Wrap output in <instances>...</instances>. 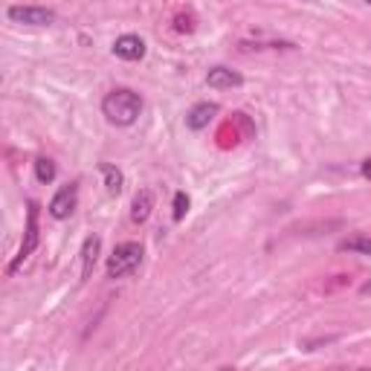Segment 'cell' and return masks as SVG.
Wrapping results in <instances>:
<instances>
[{
  "instance_id": "1",
  "label": "cell",
  "mask_w": 371,
  "mask_h": 371,
  "mask_svg": "<svg viewBox=\"0 0 371 371\" xmlns=\"http://www.w3.org/2000/svg\"><path fill=\"white\" fill-rule=\"evenodd\" d=\"M102 113L105 119L116 128H128L140 119L143 113V96L133 93L128 87H119V90H110L105 99H102Z\"/></svg>"
},
{
  "instance_id": "2",
  "label": "cell",
  "mask_w": 371,
  "mask_h": 371,
  "mask_svg": "<svg viewBox=\"0 0 371 371\" xmlns=\"http://www.w3.org/2000/svg\"><path fill=\"white\" fill-rule=\"evenodd\" d=\"M140 264H143V247L133 244V241H125V244H119L110 252L108 276L110 279H125V276H131V272L140 270Z\"/></svg>"
},
{
  "instance_id": "3",
  "label": "cell",
  "mask_w": 371,
  "mask_h": 371,
  "mask_svg": "<svg viewBox=\"0 0 371 371\" xmlns=\"http://www.w3.org/2000/svg\"><path fill=\"white\" fill-rule=\"evenodd\" d=\"M38 214H41V206H38V201H29L27 203V235H24L21 249H17V259L9 264V272H15L38 249V241H41V232H38Z\"/></svg>"
},
{
  "instance_id": "4",
  "label": "cell",
  "mask_w": 371,
  "mask_h": 371,
  "mask_svg": "<svg viewBox=\"0 0 371 371\" xmlns=\"http://www.w3.org/2000/svg\"><path fill=\"white\" fill-rule=\"evenodd\" d=\"M6 15L12 24H24V27H50L55 21V12L47 6H9Z\"/></svg>"
},
{
  "instance_id": "5",
  "label": "cell",
  "mask_w": 371,
  "mask_h": 371,
  "mask_svg": "<svg viewBox=\"0 0 371 371\" xmlns=\"http://www.w3.org/2000/svg\"><path fill=\"white\" fill-rule=\"evenodd\" d=\"M75 206H79V186L70 183V186H61L55 191V198L50 201V214L55 221H67L70 214L75 212Z\"/></svg>"
},
{
  "instance_id": "6",
  "label": "cell",
  "mask_w": 371,
  "mask_h": 371,
  "mask_svg": "<svg viewBox=\"0 0 371 371\" xmlns=\"http://www.w3.org/2000/svg\"><path fill=\"white\" fill-rule=\"evenodd\" d=\"M113 55L122 58V61H140L145 55V41L140 35H119L113 41Z\"/></svg>"
},
{
  "instance_id": "7",
  "label": "cell",
  "mask_w": 371,
  "mask_h": 371,
  "mask_svg": "<svg viewBox=\"0 0 371 371\" xmlns=\"http://www.w3.org/2000/svg\"><path fill=\"white\" fill-rule=\"evenodd\" d=\"M206 85L214 90H232V87H241L244 85V75L229 70V67H212L206 73Z\"/></svg>"
},
{
  "instance_id": "8",
  "label": "cell",
  "mask_w": 371,
  "mask_h": 371,
  "mask_svg": "<svg viewBox=\"0 0 371 371\" xmlns=\"http://www.w3.org/2000/svg\"><path fill=\"white\" fill-rule=\"evenodd\" d=\"M218 116V105L214 102H198L189 113H186V128L189 131H203L209 128V122Z\"/></svg>"
},
{
  "instance_id": "9",
  "label": "cell",
  "mask_w": 371,
  "mask_h": 371,
  "mask_svg": "<svg viewBox=\"0 0 371 371\" xmlns=\"http://www.w3.org/2000/svg\"><path fill=\"white\" fill-rule=\"evenodd\" d=\"M151 209H154V194H151L148 189L136 191V198H133V203H131V221H133V224H145L148 214H151Z\"/></svg>"
},
{
  "instance_id": "10",
  "label": "cell",
  "mask_w": 371,
  "mask_h": 371,
  "mask_svg": "<svg viewBox=\"0 0 371 371\" xmlns=\"http://www.w3.org/2000/svg\"><path fill=\"white\" fill-rule=\"evenodd\" d=\"M99 247H102V241H99V235H90L87 241H85V249H82V279H90V272H93V264H96V256H99Z\"/></svg>"
},
{
  "instance_id": "11",
  "label": "cell",
  "mask_w": 371,
  "mask_h": 371,
  "mask_svg": "<svg viewBox=\"0 0 371 371\" xmlns=\"http://www.w3.org/2000/svg\"><path fill=\"white\" fill-rule=\"evenodd\" d=\"M102 177H105V189H108V194H119L122 191V183H125V177H122V171L116 168V166H110V163H102Z\"/></svg>"
},
{
  "instance_id": "12",
  "label": "cell",
  "mask_w": 371,
  "mask_h": 371,
  "mask_svg": "<svg viewBox=\"0 0 371 371\" xmlns=\"http://www.w3.org/2000/svg\"><path fill=\"white\" fill-rule=\"evenodd\" d=\"M342 252H357V256H371V235H351L340 241Z\"/></svg>"
},
{
  "instance_id": "13",
  "label": "cell",
  "mask_w": 371,
  "mask_h": 371,
  "mask_svg": "<svg viewBox=\"0 0 371 371\" xmlns=\"http://www.w3.org/2000/svg\"><path fill=\"white\" fill-rule=\"evenodd\" d=\"M35 177H38V183H52L55 180V163L52 160H47V157H38L35 160Z\"/></svg>"
},
{
  "instance_id": "14",
  "label": "cell",
  "mask_w": 371,
  "mask_h": 371,
  "mask_svg": "<svg viewBox=\"0 0 371 371\" xmlns=\"http://www.w3.org/2000/svg\"><path fill=\"white\" fill-rule=\"evenodd\" d=\"M189 203H191V201H189V194H186V191H177V194H174V212H171V214H174V221H177V224L186 218Z\"/></svg>"
},
{
  "instance_id": "15",
  "label": "cell",
  "mask_w": 371,
  "mask_h": 371,
  "mask_svg": "<svg viewBox=\"0 0 371 371\" xmlns=\"http://www.w3.org/2000/svg\"><path fill=\"white\" fill-rule=\"evenodd\" d=\"M360 171H363V177H365V180H371V157L363 160V168H360Z\"/></svg>"
},
{
  "instance_id": "16",
  "label": "cell",
  "mask_w": 371,
  "mask_h": 371,
  "mask_svg": "<svg viewBox=\"0 0 371 371\" xmlns=\"http://www.w3.org/2000/svg\"><path fill=\"white\" fill-rule=\"evenodd\" d=\"M365 3H368V6H371V0H365Z\"/></svg>"
}]
</instances>
